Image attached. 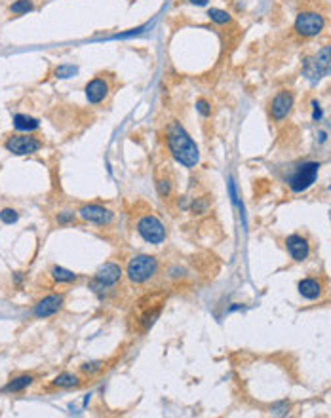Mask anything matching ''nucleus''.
I'll list each match as a JSON object with an SVG mask.
<instances>
[{
	"label": "nucleus",
	"mask_w": 331,
	"mask_h": 418,
	"mask_svg": "<svg viewBox=\"0 0 331 418\" xmlns=\"http://www.w3.org/2000/svg\"><path fill=\"white\" fill-rule=\"evenodd\" d=\"M192 4H196V6H206L208 4V0H191Z\"/></svg>",
	"instance_id": "nucleus-30"
},
{
	"label": "nucleus",
	"mask_w": 331,
	"mask_h": 418,
	"mask_svg": "<svg viewBox=\"0 0 331 418\" xmlns=\"http://www.w3.org/2000/svg\"><path fill=\"white\" fill-rule=\"evenodd\" d=\"M52 278L55 279V281H59V283H70V281L78 279V274L70 272V270L63 268V266H53V268H52Z\"/></svg>",
	"instance_id": "nucleus-18"
},
{
	"label": "nucleus",
	"mask_w": 331,
	"mask_h": 418,
	"mask_svg": "<svg viewBox=\"0 0 331 418\" xmlns=\"http://www.w3.org/2000/svg\"><path fill=\"white\" fill-rule=\"evenodd\" d=\"M53 74H55V78H70V76L78 74V67L76 65H59L53 70Z\"/></svg>",
	"instance_id": "nucleus-20"
},
{
	"label": "nucleus",
	"mask_w": 331,
	"mask_h": 418,
	"mask_svg": "<svg viewBox=\"0 0 331 418\" xmlns=\"http://www.w3.org/2000/svg\"><path fill=\"white\" fill-rule=\"evenodd\" d=\"M120 278H122V268L116 262H105L95 274V283H99L101 287H110L118 283Z\"/></svg>",
	"instance_id": "nucleus-12"
},
{
	"label": "nucleus",
	"mask_w": 331,
	"mask_h": 418,
	"mask_svg": "<svg viewBox=\"0 0 331 418\" xmlns=\"http://www.w3.org/2000/svg\"><path fill=\"white\" fill-rule=\"evenodd\" d=\"M63 302H65V296L63 295H48L44 296L42 300L36 302L33 314H35L36 317H50V315L57 314L63 308Z\"/></svg>",
	"instance_id": "nucleus-9"
},
{
	"label": "nucleus",
	"mask_w": 331,
	"mask_h": 418,
	"mask_svg": "<svg viewBox=\"0 0 331 418\" xmlns=\"http://www.w3.org/2000/svg\"><path fill=\"white\" fill-rule=\"evenodd\" d=\"M286 247H287L291 259H295V261H305V259L309 257V253H310V247H309L307 238H303V236H299V234L287 236Z\"/></svg>",
	"instance_id": "nucleus-13"
},
{
	"label": "nucleus",
	"mask_w": 331,
	"mask_h": 418,
	"mask_svg": "<svg viewBox=\"0 0 331 418\" xmlns=\"http://www.w3.org/2000/svg\"><path fill=\"white\" fill-rule=\"evenodd\" d=\"M291 106H293V95H291V91H282L270 103V114H272V118L276 122H280V120H284L291 112Z\"/></svg>",
	"instance_id": "nucleus-11"
},
{
	"label": "nucleus",
	"mask_w": 331,
	"mask_h": 418,
	"mask_svg": "<svg viewBox=\"0 0 331 418\" xmlns=\"http://www.w3.org/2000/svg\"><path fill=\"white\" fill-rule=\"evenodd\" d=\"M324 29V18L316 12H303L295 19V33L301 36H316Z\"/></svg>",
	"instance_id": "nucleus-6"
},
{
	"label": "nucleus",
	"mask_w": 331,
	"mask_h": 418,
	"mask_svg": "<svg viewBox=\"0 0 331 418\" xmlns=\"http://www.w3.org/2000/svg\"><path fill=\"white\" fill-rule=\"evenodd\" d=\"M168 148L172 156L185 167H194L200 160V152L192 137L181 127V124L172 122L168 127Z\"/></svg>",
	"instance_id": "nucleus-1"
},
{
	"label": "nucleus",
	"mask_w": 331,
	"mask_h": 418,
	"mask_svg": "<svg viewBox=\"0 0 331 418\" xmlns=\"http://www.w3.org/2000/svg\"><path fill=\"white\" fill-rule=\"evenodd\" d=\"M109 91H110L109 82L105 80L103 76H97V78L89 80V82L86 84V99L91 104H99L107 99Z\"/></svg>",
	"instance_id": "nucleus-10"
},
{
	"label": "nucleus",
	"mask_w": 331,
	"mask_h": 418,
	"mask_svg": "<svg viewBox=\"0 0 331 418\" xmlns=\"http://www.w3.org/2000/svg\"><path fill=\"white\" fill-rule=\"evenodd\" d=\"M196 108H198V112H200L202 116H209V112H211V108H209L208 101H204V99L196 101Z\"/></svg>",
	"instance_id": "nucleus-27"
},
{
	"label": "nucleus",
	"mask_w": 331,
	"mask_h": 418,
	"mask_svg": "<svg viewBox=\"0 0 331 418\" xmlns=\"http://www.w3.org/2000/svg\"><path fill=\"white\" fill-rule=\"evenodd\" d=\"M14 125L18 129H23V131H35L36 127L40 125V122L33 116H27V114H16L14 116Z\"/></svg>",
	"instance_id": "nucleus-16"
},
{
	"label": "nucleus",
	"mask_w": 331,
	"mask_h": 418,
	"mask_svg": "<svg viewBox=\"0 0 331 418\" xmlns=\"http://www.w3.org/2000/svg\"><path fill=\"white\" fill-rule=\"evenodd\" d=\"M318 169H320V164L318 162H305L297 167L293 173L289 175L287 183H289V188L293 192H303L307 190L309 187H312V183L318 177Z\"/></svg>",
	"instance_id": "nucleus-4"
},
{
	"label": "nucleus",
	"mask_w": 331,
	"mask_h": 418,
	"mask_svg": "<svg viewBox=\"0 0 331 418\" xmlns=\"http://www.w3.org/2000/svg\"><path fill=\"white\" fill-rule=\"evenodd\" d=\"M153 25H141V27H135V29H130L128 33H118V35H112L110 38L112 40H118V38H132V36H139L143 35L147 29H151Z\"/></svg>",
	"instance_id": "nucleus-23"
},
{
	"label": "nucleus",
	"mask_w": 331,
	"mask_h": 418,
	"mask_svg": "<svg viewBox=\"0 0 331 418\" xmlns=\"http://www.w3.org/2000/svg\"><path fill=\"white\" fill-rule=\"evenodd\" d=\"M18 219H19V213L16 209L6 208L0 211V221H2L4 225H14V223H18Z\"/></svg>",
	"instance_id": "nucleus-21"
},
{
	"label": "nucleus",
	"mask_w": 331,
	"mask_h": 418,
	"mask_svg": "<svg viewBox=\"0 0 331 418\" xmlns=\"http://www.w3.org/2000/svg\"><path fill=\"white\" fill-rule=\"evenodd\" d=\"M103 369V363L101 361H88L82 365V371L86 373V375H95L97 371H101Z\"/></svg>",
	"instance_id": "nucleus-24"
},
{
	"label": "nucleus",
	"mask_w": 331,
	"mask_h": 418,
	"mask_svg": "<svg viewBox=\"0 0 331 418\" xmlns=\"http://www.w3.org/2000/svg\"><path fill=\"white\" fill-rule=\"evenodd\" d=\"M206 208H208V204H206L204 200H196V202L192 204V211H194V213H204Z\"/></svg>",
	"instance_id": "nucleus-28"
},
{
	"label": "nucleus",
	"mask_w": 331,
	"mask_h": 418,
	"mask_svg": "<svg viewBox=\"0 0 331 418\" xmlns=\"http://www.w3.org/2000/svg\"><path fill=\"white\" fill-rule=\"evenodd\" d=\"M74 217H76V215H74L72 211H63V213L57 215V223H59V225H69V223L74 221Z\"/></svg>",
	"instance_id": "nucleus-26"
},
{
	"label": "nucleus",
	"mask_w": 331,
	"mask_h": 418,
	"mask_svg": "<svg viewBox=\"0 0 331 418\" xmlns=\"http://www.w3.org/2000/svg\"><path fill=\"white\" fill-rule=\"evenodd\" d=\"M137 232H139L141 238L145 242H149V244L158 245L166 240V228H164V225L158 221L154 215L141 217L139 221H137Z\"/></svg>",
	"instance_id": "nucleus-5"
},
{
	"label": "nucleus",
	"mask_w": 331,
	"mask_h": 418,
	"mask_svg": "<svg viewBox=\"0 0 331 418\" xmlns=\"http://www.w3.org/2000/svg\"><path fill=\"white\" fill-rule=\"evenodd\" d=\"M299 293L305 296V298H309V300H314V298H318V296L322 295V285H320L318 279L314 278L301 279L299 281Z\"/></svg>",
	"instance_id": "nucleus-14"
},
{
	"label": "nucleus",
	"mask_w": 331,
	"mask_h": 418,
	"mask_svg": "<svg viewBox=\"0 0 331 418\" xmlns=\"http://www.w3.org/2000/svg\"><path fill=\"white\" fill-rule=\"evenodd\" d=\"M158 194L162 196V198H168L170 196V192H172V185H170V181H166V179H162V181H158Z\"/></svg>",
	"instance_id": "nucleus-25"
},
{
	"label": "nucleus",
	"mask_w": 331,
	"mask_h": 418,
	"mask_svg": "<svg viewBox=\"0 0 331 418\" xmlns=\"http://www.w3.org/2000/svg\"><path fill=\"white\" fill-rule=\"evenodd\" d=\"M78 384H80V378L76 375H72V373H61L59 376L53 378L52 386H55V388H76Z\"/></svg>",
	"instance_id": "nucleus-17"
},
{
	"label": "nucleus",
	"mask_w": 331,
	"mask_h": 418,
	"mask_svg": "<svg viewBox=\"0 0 331 418\" xmlns=\"http://www.w3.org/2000/svg\"><path fill=\"white\" fill-rule=\"evenodd\" d=\"M158 270V261L151 255H135L128 262V278L132 283H145L154 278Z\"/></svg>",
	"instance_id": "nucleus-3"
},
{
	"label": "nucleus",
	"mask_w": 331,
	"mask_h": 418,
	"mask_svg": "<svg viewBox=\"0 0 331 418\" xmlns=\"http://www.w3.org/2000/svg\"><path fill=\"white\" fill-rule=\"evenodd\" d=\"M33 8H35V6H33L31 0H18V2H14V4L10 6V12L16 14V16H23V14H29Z\"/></svg>",
	"instance_id": "nucleus-19"
},
{
	"label": "nucleus",
	"mask_w": 331,
	"mask_h": 418,
	"mask_svg": "<svg viewBox=\"0 0 331 418\" xmlns=\"http://www.w3.org/2000/svg\"><path fill=\"white\" fill-rule=\"evenodd\" d=\"M6 150L18 156H25V154H35L42 148V141L36 137H29V135H14L4 143Z\"/></svg>",
	"instance_id": "nucleus-7"
},
{
	"label": "nucleus",
	"mask_w": 331,
	"mask_h": 418,
	"mask_svg": "<svg viewBox=\"0 0 331 418\" xmlns=\"http://www.w3.org/2000/svg\"><path fill=\"white\" fill-rule=\"evenodd\" d=\"M312 118L314 120H316V122H320V120H322V114H324V112H322V108H320V104L316 103V101H312Z\"/></svg>",
	"instance_id": "nucleus-29"
},
{
	"label": "nucleus",
	"mask_w": 331,
	"mask_h": 418,
	"mask_svg": "<svg viewBox=\"0 0 331 418\" xmlns=\"http://www.w3.org/2000/svg\"><path fill=\"white\" fill-rule=\"evenodd\" d=\"M242 308V304H232L230 308H228V312H236V310H240Z\"/></svg>",
	"instance_id": "nucleus-31"
},
{
	"label": "nucleus",
	"mask_w": 331,
	"mask_h": 418,
	"mask_svg": "<svg viewBox=\"0 0 331 418\" xmlns=\"http://www.w3.org/2000/svg\"><path fill=\"white\" fill-rule=\"evenodd\" d=\"M78 215L88 221V223H93V225H109L112 221V211L107 208H101V206H95V204H88V206H82L78 209Z\"/></svg>",
	"instance_id": "nucleus-8"
},
{
	"label": "nucleus",
	"mask_w": 331,
	"mask_h": 418,
	"mask_svg": "<svg viewBox=\"0 0 331 418\" xmlns=\"http://www.w3.org/2000/svg\"><path fill=\"white\" fill-rule=\"evenodd\" d=\"M33 382H35V376H33V375H19V376L12 378L10 382L4 386V392H21V390L29 388Z\"/></svg>",
	"instance_id": "nucleus-15"
},
{
	"label": "nucleus",
	"mask_w": 331,
	"mask_h": 418,
	"mask_svg": "<svg viewBox=\"0 0 331 418\" xmlns=\"http://www.w3.org/2000/svg\"><path fill=\"white\" fill-rule=\"evenodd\" d=\"M303 74L310 80V82H318L320 78L331 74V46L322 48L314 57H307L303 61Z\"/></svg>",
	"instance_id": "nucleus-2"
},
{
	"label": "nucleus",
	"mask_w": 331,
	"mask_h": 418,
	"mask_svg": "<svg viewBox=\"0 0 331 418\" xmlns=\"http://www.w3.org/2000/svg\"><path fill=\"white\" fill-rule=\"evenodd\" d=\"M208 16L213 23H219V25H223V23H228V21H230V16H228L227 12H225V10H217V8H211Z\"/></svg>",
	"instance_id": "nucleus-22"
}]
</instances>
